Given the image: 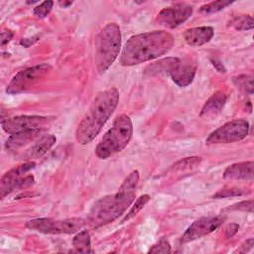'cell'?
I'll return each mask as SVG.
<instances>
[{
    "mask_svg": "<svg viewBox=\"0 0 254 254\" xmlns=\"http://www.w3.org/2000/svg\"><path fill=\"white\" fill-rule=\"evenodd\" d=\"M214 35L212 27H194L185 30L184 39L190 46H201L208 43Z\"/></svg>",
    "mask_w": 254,
    "mask_h": 254,
    "instance_id": "cell-16",
    "label": "cell"
},
{
    "mask_svg": "<svg viewBox=\"0 0 254 254\" xmlns=\"http://www.w3.org/2000/svg\"><path fill=\"white\" fill-rule=\"evenodd\" d=\"M72 3H73L72 1H59V4H60L62 7H64V8H65V7H67V6H70Z\"/></svg>",
    "mask_w": 254,
    "mask_h": 254,
    "instance_id": "cell-34",
    "label": "cell"
},
{
    "mask_svg": "<svg viewBox=\"0 0 254 254\" xmlns=\"http://www.w3.org/2000/svg\"><path fill=\"white\" fill-rule=\"evenodd\" d=\"M149 253H170L171 252V245L169 241L165 238H161L156 244H154L150 250Z\"/></svg>",
    "mask_w": 254,
    "mask_h": 254,
    "instance_id": "cell-28",
    "label": "cell"
},
{
    "mask_svg": "<svg viewBox=\"0 0 254 254\" xmlns=\"http://www.w3.org/2000/svg\"><path fill=\"white\" fill-rule=\"evenodd\" d=\"M48 124L49 119L47 117L37 115H20L3 120L2 128L6 133L13 135L24 131H43Z\"/></svg>",
    "mask_w": 254,
    "mask_h": 254,
    "instance_id": "cell-9",
    "label": "cell"
},
{
    "mask_svg": "<svg viewBox=\"0 0 254 254\" xmlns=\"http://www.w3.org/2000/svg\"><path fill=\"white\" fill-rule=\"evenodd\" d=\"M239 229V225L237 223H231L229 224L225 229V237L231 238Z\"/></svg>",
    "mask_w": 254,
    "mask_h": 254,
    "instance_id": "cell-32",
    "label": "cell"
},
{
    "mask_svg": "<svg viewBox=\"0 0 254 254\" xmlns=\"http://www.w3.org/2000/svg\"><path fill=\"white\" fill-rule=\"evenodd\" d=\"M227 101V95L224 91H216L213 93L203 104L199 113L200 118L204 120H210L216 117L223 109Z\"/></svg>",
    "mask_w": 254,
    "mask_h": 254,
    "instance_id": "cell-14",
    "label": "cell"
},
{
    "mask_svg": "<svg viewBox=\"0 0 254 254\" xmlns=\"http://www.w3.org/2000/svg\"><path fill=\"white\" fill-rule=\"evenodd\" d=\"M254 162H240L227 167L223 173L224 180L227 181H252Z\"/></svg>",
    "mask_w": 254,
    "mask_h": 254,
    "instance_id": "cell-15",
    "label": "cell"
},
{
    "mask_svg": "<svg viewBox=\"0 0 254 254\" xmlns=\"http://www.w3.org/2000/svg\"><path fill=\"white\" fill-rule=\"evenodd\" d=\"M175 40L167 31H152L130 37L120 55V64L125 66L155 60L168 53Z\"/></svg>",
    "mask_w": 254,
    "mask_h": 254,
    "instance_id": "cell-1",
    "label": "cell"
},
{
    "mask_svg": "<svg viewBox=\"0 0 254 254\" xmlns=\"http://www.w3.org/2000/svg\"><path fill=\"white\" fill-rule=\"evenodd\" d=\"M235 86L246 94H253V76L252 75H237L232 78Z\"/></svg>",
    "mask_w": 254,
    "mask_h": 254,
    "instance_id": "cell-21",
    "label": "cell"
},
{
    "mask_svg": "<svg viewBox=\"0 0 254 254\" xmlns=\"http://www.w3.org/2000/svg\"><path fill=\"white\" fill-rule=\"evenodd\" d=\"M121 48V32L116 23H108L95 39L94 63L97 71L104 73L114 63Z\"/></svg>",
    "mask_w": 254,
    "mask_h": 254,
    "instance_id": "cell-4",
    "label": "cell"
},
{
    "mask_svg": "<svg viewBox=\"0 0 254 254\" xmlns=\"http://www.w3.org/2000/svg\"><path fill=\"white\" fill-rule=\"evenodd\" d=\"M226 210H242V211H248L252 212L253 211V200H243L237 203H234L230 205L229 207L226 208Z\"/></svg>",
    "mask_w": 254,
    "mask_h": 254,
    "instance_id": "cell-29",
    "label": "cell"
},
{
    "mask_svg": "<svg viewBox=\"0 0 254 254\" xmlns=\"http://www.w3.org/2000/svg\"><path fill=\"white\" fill-rule=\"evenodd\" d=\"M72 246L75 249V252L80 253H92L90 235L87 230L79 231L72 239Z\"/></svg>",
    "mask_w": 254,
    "mask_h": 254,
    "instance_id": "cell-20",
    "label": "cell"
},
{
    "mask_svg": "<svg viewBox=\"0 0 254 254\" xmlns=\"http://www.w3.org/2000/svg\"><path fill=\"white\" fill-rule=\"evenodd\" d=\"M56 141H57V139L53 134H48V135L43 136L31 148L30 156L33 158H39V157L43 156L54 146Z\"/></svg>",
    "mask_w": 254,
    "mask_h": 254,
    "instance_id": "cell-19",
    "label": "cell"
},
{
    "mask_svg": "<svg viewBox=\"0 0 254 254\" xmlns=\"http://www.w3.org/2000/svg\"><path fill=\"white\" fill-rule=\"evenodd\" d=\"M253 245H254V239L253 238H249L240 246L239 249L236 250V252H239V253L248 252L253 247Z\"/></svg>",
    "mask_w": 254,
    "mask_h": 254,
    "instance_id": "cell-31",
    "label": "cell"
},
{
    "mask_svg": "<svg viewBox=\"0 0 254 254\" xmlns=\"http://www.w3.org/2000/svg\"><path fill=\"white\" fill-rule=\"evenodd\" d=\"M41 132L42 131L40 130H32V131H24L17 134H13L7 139L5 143V147L7 150L18 149L26 145L27 143L33 141Z\"/></svg>",
    "mask_w": 254,
    "mask_h": 254,
    "instance_id": "cell-17",
    "label": "cell"
},
{
    "mask_svg": "<svg viewBox=\"0 0 254 254\" xmlns=\"http://www.w3.org/2000/svg\"><path fill=\"white\" fill-rule=\"evenodd\" d=\"M201 162V158L199 157H188L179 160L172 166V170L182 171V170H190L197 167Z\"/></svg>",
    "mask_w": 254,
    "mask_h": 254,
    "instance_id": "cell-23",
    "label": "cell"
},
{
    "mask_svg": "<svg viewBox=\"0 0 254 254\" xmlns=\"http://www.w3.org/2000/svg\"><path fill=\"white\" fill-rule=\"evenodd\" d=\"M52 66L48 64H41L34 66L27 67L16 73L6 87V92L9 94H18L26 91L37 83L40 79L45 77Z\"/></svg>",
    "mask_w": 254,
    "mask_h": 254,
    "instance_id": "cell-8",
    "label": "cell"
},
{
    "mask_svg": "<svg viewBox=\"0 0 254 254\" xmlns=\"http://www.w3.org/2000/svg\"><path fill=\"white\" fill-rule=\"evenodd\" d=\"M85 224L79 217L56 220L52 218H34L26 222V227L46 234H70L78 231Z\"/></svg>",
    "mask_w": 254,
    "mask_h": 254,
    "instance_id": "cell-6",
    "label": "cell"
},
{
    "mask_svg": "<svg viewBox=\"0 0 254 254\" xmlns=\"http://www.w3.org/2000/svg\"><path fill=\"white\" fill-rule=\"evenodd\" d=\"M14 33L11 30H4L1 32V46L4 47L13 38Z\"/></svg>",
    "mask_w": 254,
    "mask_h": 254,
    "instance_id": "cell-30",
    "label": "cell"
},
{
    "mask_svg": "<svg viewBox=\"0 0 254 254\" xmlns=\"http://www.w3.org/2000/svg\"><path fill=\"white\" fill-rule=\"evenodd\" d=\"M210 62L212 64V65L219 71V72H226V68L224 67L223 64L218 60V59H213L211 58L210 59Z\"/></svg>",
    "mask_w": 254,
    "mask_h": 254,
    "instance_id": "cell-33",
    "label": "cell"
},
{
    "mask_svg": "<svg viewBox=\"0 0 254 254\" xmlns=\"http://www.w3.org/2000/svg\"><path fill=\"white\" fill-rule=\"evenodd\" d=\"M249 123L245 119H235L225 123L213 132L205 140L207 145L227 144L240 141L248 135Z\"/></svg>",
    "mask_w": 254,
    "mask_h": 254,
    "instance_id": "cell-7",
    "label": "cell"
},
{
    "mask_svg": "<svg viewBox=\"0 0 254 254\" xmlns=\"http://www.w3.org/2000/svg\"><path fill=\"white\" fill-rule=\"evenodd\" d=\"M232 2L230 1H222V0H219V1H212L210 3H207V4H204L200 7V12H203V13H216L218 11H221L223 10L224 8H226L227 6L231 5Z\"/></svg>",
    "mask_w": 254,
    "mask_h": 254,
    "instance_id": "cell-26",
    "label": "cell"
},
{
    "mask_svg": "<svg viewBox=\"0 0 254 254\" xmlns=\"http://www.w3.org/2000/svg\"><path fill=\"white\" fill-rule=\"evenodd\" d=\"M35 162H26L6 172L0 180V198L3 199L8 193L17 190L20 181L25 177L24 175L34 169Z\"/></svg>",
    "mask_w": 254,
    "mask_h": 254,
    "instance_id": "cell-12",
    "label": "cell"
},
{
    "mask_svg": "<svg viewBox=\"0 0 254 254\" xmlns=\"http://www.w3.org/2000/svg\"><path fill=\"white\" fill-rule=\"evenodd\" d=\"M133 135V124L126 114L117 116L112 127L103 135L96 146L95 154L100 159H107L121 152L129 143Z\"/></svg>",
    "mask_w": 254,
    "mask_h": 254,
    "instance_id": "cell-5",
    "label": "cell"
},
{
    "mask_svg": "<svg viewBox=\"0 0 254 254\" xmlns=\"http://www.w3.org/2000/svg\"><path fill=\"white\" fill-rule=\"evenodd\" d=\"M229 26L233 27L238 31H245L253 29L254 22L251 15H241L234 17L230 22Z\"/></svg>",
    "mask_w": 254,
    "mask_h": 254,
    "instance_id": "cell-22",
    "label": "cell"
},
{
    "mask_svg": "<svg viewBox=\"0 0 254 254\" xmlns=\"http://www.w3.org/2000/svg\"><path fill=\"white\" fill-rule=\"evenodd\" d=\"M179 58H166L162 59L158 62H155L151 64H149L145 68V73L148 75H157V74H169L172 70L175 64L178 62Z\"/></svg>",
    "mask_w": 254,
    "mask_h": 254,
    "instance_id": "cell-18",
    "label": "cell"
},
{
    "mask_svg": "<svg viewBox=\"0 0 254 254\" xmlns=\"http://www.w3.org/2000/svg\"><path fill=\"white\" fill-rule=\"evenodd\" d=\"M53 5H54L53 1H50V0L45 1V2L41 3L40 5L36 6L33 10V13L39 18H45L51 12Z\"/></svg>",
    "mask_w": 254,
    "mask_h": 254,
    "instance_id": "cell-27",
    "label": "cell"
},
{
    "mask_svg": "<svg viewBox=\"0 0 254 254\" xmlns=\"http://www.w3.org/2000/svg\"><path fill=\"white\" fill-rule=\"evenodd\" d=\"M139 179L140 174L138 171L131 172L115 193L98 199L88 213L89 223L98 227L113 222L122 215L135 198Z\"/></svg>",
    "mask_w": 254,
    "mask_h": 254,
    "instance_id": "cell-2",
    "label": "cell"
},
{
    "mask_svg": "<svg viewBox=\"0 0 254 254\" xmlns=\"http://www.w3.org/2000/svg\"><path fill=\"white\" fill-rule=\"evenodd\" d=\"M225 219L226 217L224 215H216L201 217L195 220L185 231L181 238V242H190L213 232L224 222Z\"/></svg>",
    "mask_w": 254,
    "mask_h": 254,
    "instance_id": "cell-11",
    "label": "cell"
},
{
    "mask_svg": "<svg viewBox=\"0 0 254 254\" xmlns=\"http://www.w3.org/2000/svg\"><path fill=\"white\" fill-rule=\"evenodd\" d=\"M118 101L119 92L115 87L107 88L95 95L75 131V139L80 145L90 143L99 134L116 109Z\"/></svg>",
    "mask_w": 254,
    "mask_h": 254,
    "instance_id": "cell-3",
    "label": "cell"
},
{
    "mask_svg": "<svg viewBox=\"0 0 254 254\" xmlns=\"http://www.w3.org/2000/svg\"><path fill=\"white\" fill-rule=\"evenodd\" d=\"M250 193L249 190H244L240 188H226L223 190H218L216 193L213 194V198H225V197H230V196H241Z\"/></svg>",
    "mask_w": 254,
    "mask_h": 254,
    "instance_id": "cell-24",
    "label": "cell"
},
{
    "mask_svg": "<svg viewBox=\"0 0 254 254\" xmlns=\"http://www.w3.org/2000/svg\"><path fill=\"white\" fill-rule=\"evenodd\" d=\"M191 14L192 7L190 5L177 3L162 9L156 17V23L165 28L174 29L187 21Z\"/></svg>",
    "mask_w": 254,
    "mask_h": 254,
    "instance_id": "cell-10",
    "label": "cell"
},
{
    "mask_svg": "<svg viewBox=\"0 0 254 254\" xmlns=\"http://www.w3.org/2000/svg\"><path fill=\"white\" fill-rule=\"evenodd\" d=\"M195 72L196 64L192 60L179 59L170 71L169 75L177 85L186 87L192 82Z\"/></svg>",
    "mask_w": 254,
    "mask_h": 254,
    "instance_id": "cell-13",
    "label": "cell"
},
{
    "mask_svg": "<svg viewBox=\"0 0 254 254\" xmlns=\"http://www.w3.org/2000/svg\"><path fill=\"white\" fill-rule=\"evenodd\" d=\"M150 200V195L149 194H143L141 196H139L136 201L134 202L133 206L130 208V210L128 211V213L124 216L122 222H125L126 220H129L130 218L134 217L144 206L145 204Z\"/></svg>",
    "mask_w": 254,
    "mask_h": 254,
    "instance_id": "cell-25",
    "label": "cell"
}]
</instances>
